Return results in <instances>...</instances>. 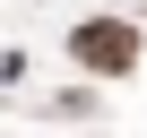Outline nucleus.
<instances>
[{
  "instance_id": "obj_1",
  "label": "nucleus",
  "mask_w": 147,
  "mask_h": 138,
  "mask_svg": "<svg viewBox=\"0 0 147 138\" xmlns=\"http://www.w3.org/2000/svg\"><path fill=\"white\" fill-rule=\"evenodd\" d=\"M69 60L95 69V78H130L138 69V26L130 17H78L69 26Z\"/></svg>"
}]
</instances>
